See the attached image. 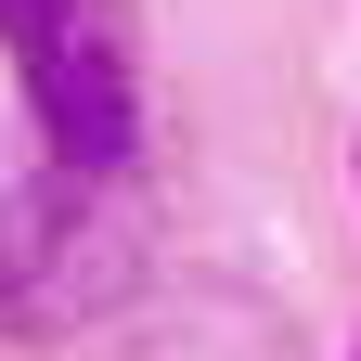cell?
Returning a JSON list of instances; mask_svg holds the SVG:
<instances>
[{
  "label": "cell",
  "instance_id": "6da1fadb",
  "mask_svg": "<svg viewBox=\"0 0 361 361\" xmlns=\"http://www.w3.org/2000/svg\"><path fill=\"white\" fill-rule=\"evenodd\" d=\"M0 52L26 78V116L65 168H129L142 142V65H129V13L116 0H0Z\"/></svg>",
  "mask_w": 361,
  "mask_h": 361
},
{
  "label": "cell",
  "instance_id": "7a4b0ae2",
  "mask_svg": "<svg viewBox=\"0 0 361 361\" xmlns=\"http://www.w3.org/2000/svg\"><path fill=\"white\" fill-rule=\"evenodd\" d=\"M129 284V233L104 207V168H65L52 180H13L0 194V336H78L90 310Z\"/></svg>",
  "mask_w": 361,
  "mask_h": 361
}]
</instances>
